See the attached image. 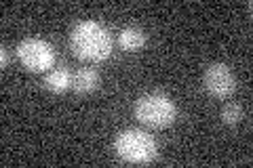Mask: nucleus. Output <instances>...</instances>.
<instances>
[{
  "mask_svg": "<svg viewBox=\"0 0 253 168\" xmlns=\"http://www.w3.org/2000/svg\"><path fill=\"white\" fill-rule=\"evenodd\" d=\"M72 49L81 59L104 61L112 53V38L101 23L86 19L72 30Z\"/></svg>",
  "mask_w": 253,
  "mask_h": 168,
  "instance_id": "obj_1",
  "label": "nucleus"
},
{
  "mask_svg": "<svg viewBox=\"0 0 253 168\" xmlns=\"http://www.w3.org/2000/svg\"><path fill=\"white\" fill-rule=\"evenodd\" d=\"M114 149L129 164H148L156 158V143L146 131L126 129L116 134Z\"/></svg>",
  "mask_w": 253,
  "mask_h": 168,
  "instance_id": "obj_2",
  "label": "nucleus"
},
{
  "mask_svg": "<svg viewBox=\"0 0 253 168\" xmlns=\"http://www.w3.org/2000/svg\"><path fill=\"white\" fill-rule=\"evenodd\" d=\"M135 116L139 122L152 129H163V126L171 124L177 116V107L167 95L163 93H150L139 97L135 103Z\"/></svg>",
  "mask_w": 253,
  "mask_h": 168,
  "instance_id": "obj_3",
  "label": "nucleus"
},
{
  "mask_svg": "<svg viewBox=\"0 0 253 168\" xmlns=\"http://www.w3.org/2000/svg\"><path fill=\"white\" fill-rule=\"evenodd\" d=\"M19 61L32 71H44L53 67L55 63V51L53 46L42 38H26L17 46Z\"/></svg>",
  "mask_w": 253,
  "mask_h": 168,
  "instance_id": "obj_4",
  "label": "nucleus"
},
{
  "mask_svg": "<svg viewBox=\"0 0 253 168\" xmlns=\"http://www.w3.org/2000/svg\"><path fill=\"white\" fill-rule=\"evenodd\" d=\"M203 82H205V89H207L213 97H219V99L232 95L236 89V78L226 63H211V66L205 69Z\"/></svg>",
  "mask_w": 253,
  "mask_h": 168,
  "instance_id": "obj_5",
  "label": "nucleus"
},
{
  "mask_svg": "<svg viewBox=\"0 0 253 168\" xmlns=\"http://www.w3.org/2000/svg\"><path fill=\"white\" fill-rule=\"evenodd\" d=\"M146 32L139 30V28H125L121 34H118V42H121V46L125 51H139L141 46L146 44Z\"/></svg>",
  "mask_w": 253,
  "mask_h": 168,
  "instance_id": "obj_6",
  "label": "nucleus"
},
{
  "mask_svg": "<svg viewBox=\"0 0 253 168\" xmlns=\"http://www.w3.org/2000/svg\"><path fill=\"white\" fill-rule=\"evenodd\" d=\"M72 84V74L66 67H55L44 76V86L53 93H63Z\"/></svg>",
  "mask_w": 253,
  "mask_h": 168,
  "instance_id": "obj_7",
  "label": "nucleus"
},
{
  "mask_svg": "<svg viewBox=\"0 0 253 168\" xmlns=\"http://www.w3.org/2000/svg\"><path fill=\"white\" fill-rule=\"evenodd\" d=\"M99 86V74L91 67L78 69L74 76V89L78 93H93Z\"/></svg>",
  "mask_w": 253,
  "mask_h": 168,
  "instance_id": "obj_8",
  "label": "nucleus"
},
{
  "mask_svg": "<svg viewBox=\"0 0 253 168\" xmlns=\"http://www.w3.org/2000/svg\"><path fill=\"white\" fill-rule=\"evenodd\" d=\"M241 118H243V107L239 103H228V105L221 109V120H224L226 124H236Z\"/></svg>",
  "mask_w": 253,
  "mask_h": 168,
  "instance_id": "obj_9",
  "label": "nucleus"
},
{
  "mask_svg": "<svg viewBox=\"0 0 253 168\" xmlns=\"http://www.w3.org/2000/svg\"><path fill=\"white\" fill-rule=\"evenodd\" d=\"M6 61H9V55H6V49L2 46V49H0V66L6 67Z\"/></svg>",
  "mask_w": 253,
  "mask_h": 168,
  "instance_id": "obj_10",
  "label": "nucleus"
}]
</instances>
